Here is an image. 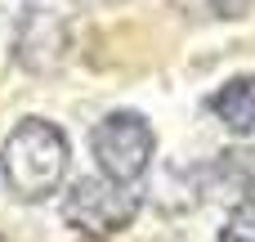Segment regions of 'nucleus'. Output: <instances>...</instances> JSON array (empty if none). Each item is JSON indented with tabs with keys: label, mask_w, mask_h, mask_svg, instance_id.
I'll list each match as a JSON object with an SVG mask.
<instances>
[{
	"label": "nucleus",
	"mask_w": 255,
	"mask_h": 242,
	"mask_svg": "<svg viewBox=\"0 0 255 242\" xmlns=\"http://www.w3.org/2000/svg\"><path fill=\"white\" fill-rule=\"evenodd\" d=\"M67 135L45 117H22L0 144V180L18 202H45L67 180Z\"/></svg>",
	"instance_id": "nucleus-1"
},
{
	"label": "nucleus",
	"mask_w": 255,
	"mask_h": 242,
	"mask_svg": "<svg viewBox=\"0 0 255 242\" xmlns=\"http://www.w3.org/2000/svg\"><path fill=\"white\" fill-rule=\"evenodd\" d=\"M90 148H94V162H99V175L117 180V184H139L152 166V153H157V135L148 126L143 112L134 108H117L108 112L94 130H90Z\"/></svg>",
	"instance_id": "nucleus-2"
},
{
	"label": "nucleus",
	"mask_w": 255,
	"mask_h": 242,
	"mask_svg": "<svg viewBox=\"0 0 255 242\" xmlns=\"http://www.w3.org/2000/svg\"><path fill=\"white\" fill-rule=\"evenodd\" d=\"M134 216H139V193H134V184H117V180H108V175H99V180L85 175V180H76V184L67 189V198H63V220H67L76 234H85V238H112V234L130 229Z\"/></svg>",
	"instance_id": "nucleus-3"
},
{
	"label": "nucleus",
	"mask_w": 255,
	"mask_h": 242,
	"mask_svg": "<svg viewBox=\"0 0 255 242\" xmlns=\"http://www.w3.org/2000/svg\"><path fill=\"white\" fill-rule=\"evenodd\" d=\"M13 58L27 72L63 67V58H67V22H63V13H49L45 4L27 0V13H22L18 36H13Z\"/></svg>",
	"instance_id": "nucleus-4"
},
{
	"label": "nucleus",
	"mask_w": 255,
	"mask_h": 242,
	"mask_svg": "<svg viewBox=\"0 0 255 242\" xmlns=\"http://www.w3.org/2000/svg\"><path fill=\"white\" fill-rule=\"evenodd\" d=\"M202 184L233 207H255V144L224 148L211 166H202Z\"/></svg>",
	"instance_id": "nucleus-5"
},
{
	"label": "nucleus",
	"mask_w": 255,
	"mask_h": 242,
	"mask_svg": "<svg viewBox=\"0 0 255 242\" xmlns=\"http://www.w3.org/2000/svg\"><path fill=\"white\" fill-rule=\"evenodd\" d=\"M206 108L215 112V121L220 126H229L233 135H255V72L247 76H233V81H224L211 99H206Z\"/></svg>",
	"instance_id": "nucleus-6"
},
{
	"label": "nucleus",
	"mask_w": 255,
	"mask_h": 242,
	"mask_svg": "<svg viewBox=\"0 0 255 242\" xmlns=\"http://www.w3.org/2000/svg\"><path fill=\"white\" fill-rule=\"evenodd\" d=\"M184 18H206V22H238L255 9V0H175Z\"/></svg>",
	"instance_id": "nucleus-7"
},
{
	"label": "nucleus",
	"mask_w": 255,
	"mask_h": 242,
	"mask_svg": "<svg viewBox=\"0 0 255 242\" xmlns=\"http://www.w3.org/2000/svg\"><path fill=\"white\" fill-rule=\"evenodd\" d=\"M220 242H255V207H238V211L224 220Z\"/></svg>",
	"instance_id": "nucleus-8"
},
{
	"label": "nucleus",
	"mask_w": 255,
	"mask_h": 242,
	"mask_svg": "<svg viewBox=\"0 0 255 242\" xmlns=\"http://www.w3.org/2000/svg\"><path fill=\"white\" fill-rule=\"evenodd\" d=\"M103 4H121V0H103Z\"/></svg>",
	"instance_id": "nucleus-9"
},
{
	"label": "nucleus",
	"mask_w": 255,
	"mask_h": 242,
	"mask_svg": "<svg viewBox=\"0 0 255 242\" xmlns=\"http://www.w3.org/2000/svg\"><path fill=\"white\" fill-rule=\"evenodd\" d=\"M0 242H4V238H0Z\"/></svg>",
	"instance_id": "nucleus-10"
}]
</instances>
